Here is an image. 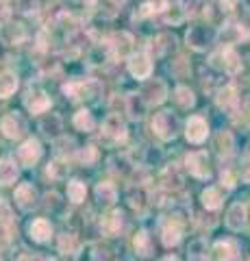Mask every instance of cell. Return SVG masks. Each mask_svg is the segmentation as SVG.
I'll return each instance as SVG.
<instances>
[{
    "label": "cell",
    "mask_w": 250,
    "mask_h": 261,
    "mask_svg": "<svg viewBox=\"0 0 250 261\" xmlns=\"http://www.w3.org/2000/svg\"><path fill=\"white\" fill-rule=\"evenodd\" d=\"M161 261H179V259H176L174 255H168V257H163V259H161Z\"/></svg>",
    "instance_id": "49"
},
{
    "label": "cell",
    "mask_w": 250,
    "mask_h": 261,
    "mask_svg": "<svg viewBox=\"0 0 250 261\" xmlns=\"http://www.w3.org/2000/svg\"><path fill=\"white\" fill-rule=\"evenodd\" d=\"M46 174L50 178H63V176H66V166H61L59 161H52V163H48Z\"/></svg>",
    "instance_id": "39"
},
{
    "label": "cell",
    "mask_w": 250,
    "mask_h": 261,
    "mask_svg": "<svg viewBox=\"0 0 250 261\" xmlns=\"http://www.w3.org/2000/svg\"><path fill=\"white\" fill-rule=\"evenodd\" d=\"M189 261H209V252H207V242L203 238L193 240L189 244Z\"/></svg>",
    "instance_id": "31"
},
{
    "label": "cell",
    "mask_w": 250,
    "mask_h": 261,
    "mask_svg": "<svg viewBox=\"0 0 250 261\" xmlns=\"http://www.w3.org/2000/svg\"><path fill=\"white\" fill-rule=\"evenodd\" d=\"M215 148L222 157H229V154L233 152V148H235V140H233L231 130H220V133L215 135Z\"/></svg>",
    "instance_id": "27"
},
{
    "label": "cell",
    "mask_w": 250,
    "mask_h": 261,
    "mask_svg": "<svg viewBox=\"0 0 250 261\" xmlns=\"http://www.w3.org/2000/svg\"><path fill=\"white\" fill-rule=\"evenodd\" d=\"M85 194H87V187H85L83 181H70L68 183V198L72 202H76V205H78V202H83Z\"/></svg>",
    "instance_id": "34"
},
{
    "label": "cell",
    "mask_w": 250,
    "mask_h": 261,
    "mask_svg": "<svg viewBox=\"0 0 250 261\" xmlns=\"http://www.w3.org/2000/svg\"><path fill=\"white\" fill-rule=\"evenodd\" d=\"M128 72H131L133 79H140V81H146L152 74V59L146 50H140V53H133L128 57Z\"/></svg>",
    "instance_id": "6"
},
{
    "label": "cell",
    "mask_w": 250,
    "mask_h": 261,
    "mask_svg": "<svg viewBox=\"0 0 250 261\" xmlns=\"http://www.w3.org/2000/svg\"><path fill=\"white\" fill-rule=\"evenodd\" d=\"M39 157H42V144H39L37 140H26L20 148H18V159L22 166H35V163L39 161Z\"/></svg>",
    "instance_id": "14"
},
{
    "label": "cell",
    "mask_w": 250,
    "mask_h": 261,
    "mask_svg": "<svg viewBox=\"0 0 250 261\" xmlns=\"http://www.w3.org/2000/svg\"><path fill=\"white\" fill-rule=\"evenodd\" d=\"M15 205L22 211H31L37 205V190L31 183H22L18 190H15Z\"/></svg>",
    "instance_id": "16"
},
{
    "label": "cell",
    "mask_w": 250,
    "mask_h": 261,
    "mask_svg": "<svg viewBox=\"0 0 250 261\" xmlns=\"http://www.w3.org/2000/svg\"><path fill=\"white\" fill-rule=\"evenodd\" d=\"M146 107H148V105L144 102V98L140 94H128L126 96V113L133 120H140L144 113H146Z\"/></svg>",
    "instance_id": "24"
},
{
    "label": "cell",
    "mask_w": 250,
    "mask_h": 261,
    "mask_svg": "<svg viewBox=\"0 0 250 261\" xmlns=\"http://www.w3.org/2000/svg\"><path fill=\"white\" fill-rule=\"evenodd\" d=\"M39 128H42V133L46 137H50V140H57L63 130V120L59 113H48V116L39 122Z\"/></svg>",
    "instance_id": "18"
},
{
    "label": "cell",
    "mask_w": 250,
    "mask_h": 261,
    "mask_svg": "<svg viewBox=\"0 0 250 261\" xmlns=\"http://www.w3.org/2000/svg\"><path fill=\"white\" fill-rule=\"evenodd\" d=\"M114 42H116V44H111V50L124 55V53L128 50V46H131V42H133V37L128 35V33L122 31V33H116V35H114Z\"/></svg>",
    "instance_id": "36"
},
{
    "label": "cell",
    "mask_w": 250,
    "mask_h": 261,
    "mask_svg": "<svg viewBox=\"0 0 250 261\" xmlns=\"http://www.w3.org/2000/svg\"><path fill=\"white\" fill-rule=\"evenodd\" d=\"M96 159H98V150H96L94 146H85V148L78 152V161L85 163V166H92Z\"/></svg>",
    "instance_id": "38"
},
{
    "label": "cell",
    "mask_w": 250,
    "mask_h": 261,
    "mask_svg": "<svg viewBox=\"0 0 250 261\" xmlns=\"http://www.w3.org/2000/svg\"><path fill=\"white\" fill-rule=\"evenodd\" d=\"M200 200L207 209H220L222 205V192L217 187H207V190L200 194Z\"/></svg>",
    "instance_id": "30"
},
{
    "label": "cell",
    "mask_w": 250,
    "mask_h": 261,
    "mask_svg": "<svg viewBox=\"0 0 250 261\" xmlns=\"http://www.w3.org/2000/svg\"><path fill=\"white\" fill-rule=\"evenodd\" d=\"M152 130H155V135L159 140L170 142L179 135V118H176L170 109L159 111L157 116L152 118Z\"/></svg>",
    "instance_id": "2"
},
{
    "label": "cell",
    "mask_w": 250,
    "mask_h": 261,
    "mask_svg": "<svg viewBox=\"0 0 250 261\" xmlns=\"http://www.w3.org/2000/svg\"><path fill=\"white\" fill-rule=\"evenodd\" d=\"M140 96L144 98V102L152 107V105H161L168 98V83L163 79H150L144 83Z\"/></svg>",
    "instance_id": "4"
},
{
    "label": "cell",
    "mask_w": 250,
    "mask_h": 261,
    "mask_svg": "<svg viewBox=\"0 0 250 261\" xmlns=\"http://www.w3.org/2000/svg\"><path fill=\"white\" fill-rule=\"evenodd\" d=\"M152 48H155V53L159 57H165V55H170L174 48H176V37L170 35V33H161V35L152 42Z\"/></svg>",
    "instance_id": "25"
},
{
    "label": "cell",
    "mask_w": 250,
    "mask_h": 261,
    "mask_svg": "<svg viewBox=\"0 0 250 261\" xmlns=\"http://www.w3.org/2000/svg\"><path fill=\"white\" fill-rule=\"evenodd\" d=\"M215 105L220 109L224 111H231V109H235L237 105H239V96H237V89L235 85H220L217 87V92H215Z\"/></svg>",
    "instance_id": "15"
},
{
    "label": "cell",
    "mask_w": 250,
    "mask_h": 261,
    "mask_svg": "<svg viewBox=\"0 0 250 261\" xmlns=\"http://www.w3.org/2000/svg\"><path fill=\"white\" fill-rule=\"evenodd\" d=\"M128 205H131L133 209H142L144 207V194L142 192H137L135 194V190L128 194Z\"/></svg>",
    "instance_id": "41"
},
{
    "label": "cell",
    "mask_w": 250,
    "mask_h": 261,
    "mask_svg": "<svg viewBox=\"0 0 250 261\" xmlns=\"http://www.w3.org/2000/svg\"><path fill=\"white\" fill-rule=\"evenodd\" d=\"M76 246V240H74V235H70V233H63L61 238H59V248L61 252H72Z\"/></svg>",
    "instance_id": "40"
},
{
    "label": "cell",
    "mask_w": 250,
    "mask_h": 261,
    "mask_svg": "<svg viewBox=\"0 0 250 261\" xmlns=\"http://www.w3.org/2000/svg\"><path fill=\"white\" fill-rule=\"evenodd\" d=\"M29 233H31V238H33L35 242H39V244L48 242V240H50V235H52V224L48 222L46 218H37V220L31 222Z\"/></svg>",
    "instance_id": "20"
},
{
    "label": "cell",
    "mask_w": 250,
    "mask_h": 261,
    "mask_svg": "<svg viewBox=\"0 0 250 261\" xmlns=\"http://www.w3.org/2000/svg\"><path fill=\"white\" fill-rule=\"evenodd\" d=\"M96 261H107V250H100V248H96V255H94Z\"/></svg>",
    "instance_id": "46"
},
{
    "label": "cell",
    "mask_w": 250,
    "mask_h": 261,
    "mask_svg": "<svg viewBox=\"0 0 250 261\" xmlns=\"http://www.w3.org/2000/svg\"><path fill=\"white\" fill-rule=\"evenodd\" d=\"M5 57H7V46L3 39H0V61H5Z\"/></svg>",
    "instance_id": "47"
},
{
    "label": "cell",
    "mask_w": 250,
    "mask_h": 261,
    "mask_svg": "<svg viewBox=\"0 0 250 261\" xmlns=\"http://www.w3.org/2000/svg\"><path fill=\"white\" fill-rule=\"evenodd\" d=\"M24 107H26L31 113H44V111L50 109V96H48L44 89L33 87L26 92V96H24Z\"/></svg>",
    "instance_id": "11"
},
{
    "label": "cell",
    "mask_w": 250,
    "mask_h": 261,
    "mask_svg": "<svg viewBox=\"0 0 250 261\" xmlns=\"http://www.w3.org/2000/svg\"><path fill=\"white\" fill-rule=\"evenodd\" d=\"M15 178H18V166H15V161L9 157L0 159V185H11L15 183Z\"/></svg>",
    "instance_id": "23"
},
{
    "label": "cell",
    "mask_w": 250,
    "mask_h": 261,
    "mask_svg": "<svg viewBox=\"0 0 250 261\" xmlns=\"http://www.w3.org/2000/svg\"><path fill=\"white\" fill-rule=\"evenodd\" d=\"M185 168L189 170L191 176L196 178H209L211 176V168H209V154L205 150H193L185 157Z\"/></svg>",
    "instance_id": "5"
},
{
    "label": "cell",
    "mask_w": 250,
    "mask_h": 261,
    "mask_svg": "<svg viewBox=\"0 0 250 261\" xmlns=\"http://www.w3.org/2000/svg\"><path fill=\"white\" fill-rule=\"evenodd\" d=\"M215 37H217V31L213 27H189L185 42H187L189 48L200 53V50H207L215 42Z\"/></svg>",
    "instance_id": "3"
},
{
    "label": "cell",
    "mask_w": 250,
    "mask_h": 261,
    "mask_svg": "<svg viewBox=\"0 0 250 261\" xmlns=\"http://www.w3.org/2000/svg\"><path fill=\"white\" fill-rule=\"evenodd\" d=\"M217 37H222L224 44L233 48L235 44H241V42H246V39H250V31L246 24H241V22H227L222 27V31L217 33Z\"/></svg>",
    "instance_id": "8"
},
{
    "label": "cell",
    "mask_w": 250,
    "mask_h": 261,
    "mask_svg": "<svg viewBox=\"0 0 250 261\" xmlns=\"http://www.w3.org/2000/svg\"><path fill=\"white\" fill-rule=\"evenodd\" d=\"M213 252H215L217 261H235L237 252H239V246L233 240H220V242H215Z\"/></svg>",
    "instance_id": "19"
},
{
    "label": "cell",
    "mask_w": 250,
    "mask_h": 261,
    "mask_svg": "<svg viewBox=\"0 0 250 261\" xmlns=\"http://www.w3.org/2000/svg\"><path fill=\"white\" fill-rule=\"evenodd\" d=\"M181 238H183V222L179 218H174L163 226V231H161V242L170 248V246H176V244L181 242Z\"/></svg>",
    "instance_id": "17"
},
{
    "label": "cell",
    "mask_w": 250,
    "mask_h": 261,
    "mask_svg": "<svg viewBox=\"0 0 250 261\" xmlns=\"http://www.w3.org/2000/svg\"><path fill=\"white\" fill-rule=\"evenodd\" d=\"M163 18L168 24H172V27H179V24L187 18V9H185V5L181 0H174V3L168 5V9L163 11Z\"/></svg>",
    "instance_id": "22"
},
{
    "label": "cell",
    "mask_w": 250,
    "mask_h": 261,
    "mask_svg": "<svg viewBox=\"0 0 250 261\" xmlns=\"http://www.w3.org/2000/svg\"><path fill=\"white\" fill-rule=\"evenodd\" d=\"M224 222H227V226L231 228V231H241L248 222V209H246L244 202H233V205L229 207V211H227Z\"/></svg>",
    "instance_id": "13"
},
{
    "label": "cell",
    "mask_w": 250,
    "mask_h": 261,
    "mask_svg": "<svg viewBox=\"0 0 250 261\" xmlns=\"http://www.w3.org/2000/svg\"><path fill=\"white\" fill-rule=\"evenodd\" d=\"M174 100L181 109H191L196 105V96H193V92L187 85H179L174 89Z\"/></svg>",
    "instance_id": "28"
},
{
    "label": "cell",
    "mask_w": 250,
    "mask_h": 261,
    "mask_svg": "<svg viewBox=\"0 0 250 261\" xmlns=\"http://www.w3.org/2000/svg\"><path fill=\"white\" fill-rule=\"evenodd\" d=\"M70 46H74L76 50H83V48H87L90 46V35L83 31V29H78V31H74L70 35Z\"/></svg>",
    "instance_id": "37"
},
{
    "label": "cell",
    "mask_w": 250,
    "mask_h": 261,
    "mask_svg": "<svg viewBox=\"0 0 250 261\" xmlns=\"http://www.w3.org/2000/svg\"><path fill=\"white\" fill-rule=\"evenodd\" d=\"M185 137H187V142H191V144H203L209 137L207 120L200 116H191L187 120V124H185Z\"/></svg>",
    "instance_id": "10"
},
{
    "label": "cell",
    "mask_w": 250,
    "mask_h": 261,
    "mask_svg": "<svg viewBox=\"0 0 250 261\" xmlns=\"http://www.w3.org/2000/svg\"><path fill=\"white\" fill-rule=\"evenodd\" d=\"M18 85H20V81H18V74H15V72H5V74H0V98L13 96Z\"/></svg>",
    "instance_id": "26"
},
{
    "label": "cell",
    "mask_w": 250,
    "mask_h": 261,
    "mask_svg": "<svg viewBox=\"0 0 250 261\" xmlns=\"http://www.w3.org/2000/svg\"><path fill=\"white\" fill-rule=\"evenodd\" d=\"M116 187L111 183H98V187H96V198H98V202H102V205H111V202L116 200Z\"/></svg>",
    "instance_id": "33"
},
{
    "label": "cell",
    "mask_w": 250,
    "mask_h": 261,
    "mask_svg": "<svg viewBox=\"0 0 250 261\" xmlns=\"http://www.w3.org/2000/svg\"><path fill=\"white\" fill-rule=\"evenodd\" d=\"M9 15H11L9 7H7V3H3V0H0V24H7V20H9Z\"/></svg>",
    "instance_id": "45"
},
{
    "label": "cell",
    "mask_w": 250,
    "mask_h": 261,
    "mask_svg": "<svg viewBox=\"0 0 250 261\" xmlns=\"http://www.w3.org/2000/svg\"><path fill=\"white\" fill-rule=\"evenodd\" d=\"M209 65L215 68V70H220V72H224V74H229V76H235V74L241 72V57L237 55L235 48L224 46L217 53L211 55Z\"/></svg>",
    "instance_id": "1"
},
{
    "label": "cell",
    "mask_w": 250,
    "mask_h": 261,
    "mask_svg": "<svg viewBox=\"0 0 250 261\" xmlns=\"http://www.w3.org/2000/svg\"><path fill=\"white\" fill-rule=\"evenodd\" d=\"M222 185H227V187H235V176H233L231 170H222Z\"/></svg>",
    "instance_id": "44"
},
{
    "label": "cell",
    "mask_w": 250,
    "mask_h": 261,
    "mask_svg": "<svg viewBox=\"0 0 250 261\" xmlns=\"http://www.w3.org/2000/svg\"><path fill=\"white\" fill-rule=\"evenodd\" d=\"M239 176L244 183H250V157H246L241 161V168H239Z\"/></svg>",
    "instance_id": "43"
},
{
    "label": "cell",
    "mask_w": 250,
    "mask_h": 261,
    "mask_svg": "<svg viewBox=\"0 0 250 261\" xmlns=\"http://www.w3.org/2000/svg\"><path fill=\"white\" fill-rule=\"evenodd\" d=\"M102 135L109 137L111 142H124L126 140V122L120 118L118 113H111L102 124Z\"/></svg>",
    "instance_id": "12"
},
{
    "label": "cell",
    "mask_w": 250,
    "mask_h": 261,
    "mask_svg": "<svg viewBox=\"0 0 250 261\" xmlns=\"http://www.w3.org/2000/svg\"><path fill=\"white\" fill-rule=\"evenodd\" d=\"M80 3H83L85 7H94V5H96V0H80Z\"/></svg>",
    "instance_id": "48"
},
{
    "label": "cell",
    "mask_w": 250,
    "mask_h": 261,
    "mask_svg": "<svg viewBox=\"0 0 250 261\" xmlns=\"http://www.w3.org/2000/svg\"><path fill=\"white\" fill-rule=\"evenodd\" d=\"M161 183H163L165 190H179V187H183V174L179 166H174V163L165 166L163 172H161Z\"/></svg>",
    "instance_id": "21"
},
{
    "label": "cell",
    "mask_w": 250,
    "mask_h": 261,
    "mask_svg": "<svg viewBox=\"0 0 250 261\" xmlns=\"http://www.w3.org/2000/svg\"><path fill=\"white\" fill-rule=\"evenodd\" d=\"M104 231H107L109 235H118L120 231H122L124 226V216L120 214V211H114V214H109L107 218H104Z\"/></svg>",
    "instance_id": "32"
},
{
    "label": "cell",
    "mask_w": 250,
    "mask_h": 261,
    "mask_svg": "<svg viewBox=\"0 0 250 261\" xmlns=\"http://www.w3.org/2000/svg\"><path fill=\"white\" fill-rule=\"evenodd\" d=\"M0 130H3L5 137H9V140H20V137L26 133V120L22 118V113L9 111L0 120Z\"/></svg>",
    "instance_id": "7"
},
{
    "label": "cell",
    "mask_w": 250,
    "mask_h": 261,
    "mask_svg": "<svg viewBox=\"0 0 250 261\" xmlns=\"http://www.w3.org/2000/svg\"><path fill=\"white\" fill-rule=\"evenodd\" d=\"M96 89H100L96 81H70L63 85V94L70 96V100H83V98H90Z\"/></svg>",
    "instance_id": "9"
},
{
    "label": "cell",
    "mask_w": 250,
    "mask_h": 261,
    "mask_svg": "<svg viewBox=\"0 0 250 261\" xmlns=\"http://www.w3.org/2000/svg\"><path fill=\"white\" fill-rule=\"evenodd\" d=\"M15 261H54V259L46 257V255H33V252H20V257Z\"/></svg>",
    "instance_id": "42"
},
{
    "label": "cell",
    "mask_w": 250,
    "mask_h": 261,
    "mask_svg": "<svg viewBox=\"0 0 250 261\" xmlns=\"http://www.w3.org/2000/svg\"><path fill=\"white\" fill-rule=\"evenodd\" d=\"M72 122H74V126L78 130H83V133H90V130H94V126H96V120L92 116V111H87V109L76 111L74 120H72Z\"/></svg>",
    "instance_id": "29"
},
{
    "label": "cell",
    "mask_w": 250,
    "mask_h": 261,
    "mask_svg": "<svg viewBox=\"0 0 250 261\" xmlns=\"http://www.w3.org/2000/svg\"><path fill=\"white\" fill-rule=\"evenodd\" d=\"M133 244H135V250L140 252L142 257H148L150 252H152V244H150V235L146 233V231H140L135 235V240H133Z\"/></svg>",
    "instance_id": "35"
}]
</instances>
